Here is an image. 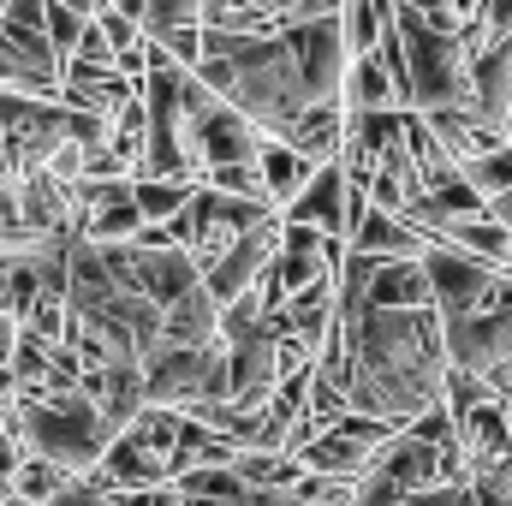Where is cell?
Segmentation results:
<instances>
[{
  "mask_svg": "<svg viewBox=\"0 0 512 506\" xmlns=\"http://www.w3.org/2000/svg\"><path fill=\"white\" fill-rule=\"evenodd\" d=\"M322 376H334L346 387L352 411H370L387 417L399 429H411L429 405L447 399V376H453V358H447V322L441 310H340V328L334 340L322 346Z\"/></svg>",
  "mask_w": 512,
  "mask_h": 506,
  "instance_id": "1",
  "label": "cell"
},
{
  "mask_svg": "<svg viewBox=\"0 0 512 506\" xmlns=\"http://www.w3.org/2000/svg\"><path fill=\"white\" fill-rule=\"evenodd\" d=\"M12 435L36 459H54L60 471L84 477L108 459L120 423L102 411L90 387H66V393H12Z\"/></svg>",
  "mask_w": 512,
  "mask_h": 506,
  "instance_id": "2",
  "label": "cell"
},
{
  "mask_svg": "<svg viewBox=\"0 0 512 506\" xmlns=\"http://www.w3.org/2000/svg\"><path fill=\"white\" fill-rule=\"evenodd\" d=\"M399 36H405V54H411V108H423V114H435V108L477 114V78H471L477 48H471V36L429 24L405 0H399Z\"/></svg>",
  "mask_w": 512,
  "mask_h": 506,
  "instance_id": "3",
  "label": "cell"
},
{
  "mask_svg": "<svg viewBox=\"0 0 512 506\" xmlns=\"http://www.w3.org/2000/svg\"><path fill=\"white\" fill-rule=\"evenodd\" d=\"M215 399H233V346L209 340V346H161L149 358V405H173V411H203Z\"/></svg>",
  "mask_w": 512,
  "mask_h": 506,
  "instance_id": "4",
  "label": "cell"
},
{
  "mask_svg": "<svg viewBox=\"0 0 512 506\" xmlns=\"http://www.w3.org/2000/svg\"><path fill=\"white\" fill-rule=\"evenodd\" d=\"M399 435V423H387V417H370V411H346L340 423H328L316 441H304L292 459L304 465V471H316V477H358L376 453H382L387 441Z\"/></svg>",
  "mask_w": 512,
  "mask_h": 506,
  "instance_id": "5",
  "label": "cell"
},
{
  "mask_svg": "<svg viewBox=\"0 0 512 506\" xmlns=\"http://www.w3.org/2000/svg\"><path fill=\"white\" fill-rule=\"evenodd\" d=\"M423 262H429V280H435V310H441V322H459V316L489 310L495 292H501V274H507V268L459 251V245H441V239L423 251Z\"/></svg>",
  "mask_w": 512,
  "mask_h": 506,
  "instance_id": "6",
  "label": "cell"
},
{
  "mask_svg": "<svg viewBox=\"0 0 512 506\" xmlns=\"http://www.w3.org/2000/svg\"><path fill=\"white\" fill-rule=\"evenodd\" d=\"M447 358L459 370L512 376V274H501V292H495L489 310L447 322Z\"/></svg>",
  "mask_w": 512,
  "mask_h": 506,
  "instance_id": "7",
  "label": "cell"
},
{
  "mask_svg": "<svg viewBox=\"0 0 512 506\" xmlns=\"http://www.w3.org/2000/svg\"><path fill=\"white\" fill-rule=\"evenodd\" d=\"M227 346H233V405H245V411L268 405V393L286 381V328H280V316L233 334Z\"/></svg>",
  "mask_w": 512,
  "mask_h": 506,
  "instance_id": "8",
  "label": "cell"
},
{
  "mask_svg": "<svg viewBox=\"0 0 512 506\" xmlns=\"http://www.w3.org/2000/svg\"><path fill=\"white\" fill-rule=\"evenodd\" d=\"M352 167L334 155V161H322L316 173H310V185L286 203V221H304V227H316V233H328V239H352Z\"/></svg>",
  "mask_w": 512,
  "mask_h": 506,
  "instance_id": "9",
  "label": "cell"
},
{
  "mask_svg": "<svg viewBox=\"0 0 512 506\" xmlns=\"http://www.w3.org/2000/svg\"><path fill=\"white\" fill-rule=\"evenodd\" d=\"M280 233H286V215H274V221H262V227H251L233 251L221 256L203 280H209V292H215V304L227 310L233 298H245V292H256V280L268 274V262L280 256Z\"/></svg>",
  "mask_w": 512,
  "mask_h": 506,
  "instance_id": "10",
  "label": "cell"
},
{
  "mask_svg": "<svg viewBox=\"0 0 512 506\" xmlns=\"http://www.w3.org/2000/svg\"><path fill=\"white\" fill-rule=\"evenodd\" d=\"M370 304L382 310H429L435 304V280L423 256H382L376 280H370Z\"/></svg>",
  "mask_w": 512,
  "mask_h": 506,
  "instance_id": "11",
  "label": "cell"
},
{
  "mask_svg": "<svg viewBox=\"0 0 512 506\" xmlns=\"http://www.w3.org/2000/svg\"><path fill=\"white\" fill-rule=\"evenodd\" d=\"M471 78H477V114H483L489 126L507 131V114H512V36H489V42L477 48Z\"/></svg>",
  "mask_w": 512,
  "mask_h": 506,
  "instance_id": "12",
  "label": "cell"
},
{
  "mask_svg": "<svg viewBox=\"0 0 512 506\" xmlns=\"http://www.w3.org/2000/svg\"><path fill=\"white\" fill-rule=\"evenodd\" d=\"M429 245H435V239H429L417 221L382 209L376 197H370V209H364V221H358V233H352V251H370V256H423Z\"/></svg>",
  "mask_w": 512,
  "mask_h": 506,
  "instance_id": "13",
  "label": "cell"
},
{
  "mask_svg": "<svg viewBox=\"0 0 512 506\" xmlns=\"http://www.w3.org/2000/svg\"><path fill=\"white\" fill-rule=\"evenodd\" d=\"M209 340H221V304H215V292H209V280H203V286H191L179 304H167L161 346H209Z\"/></svg>",
  "mask_w": 512,
  "mask_h": 506,
  "instance_id": "14",
  "label": "cell"
},
{
  "mask_svg": "<svg viewBox=\"0 0 512 506\" xmlns=\"http://www.w3.org/2000/svg\"><path fill=\"white\" fill-rule=\"evenodd\" d=\"M346 126H352L346 102H310V108L286 126V143L304 149L310 161H334V155L346 149Z\"/></svg>",
  "mask_w": 512,
  "mask_h": 506,
  "instance_id": "15",
  "label": "cell"
},
{
  "mask_svg": "<svg viewBox=\"0 0 512 506\" xmlns=\"http://www.w3.org/2000/svg\"><path fill=\"white\" fill-rule=\"evenodd\" d=\"M429 239H441V245H459V251L483 256V262H495V268H507V251H512V227H501L495 215H453V221H441Z\"/></svg>",
  "mask_w": 512,
  "mask_h": 506,
  "instance_id": "16",
  "label": "cell"
},
{
  "mask_svg": "<svg viewBox=\"0 0 512 506\" xmlns=\"http://www.w3.org/2000/svg\"><path fill=\"white\" fill-rule=\"evenodd\" d=\"M96 471H102V477H108L114 489H143V483H173V477H167V459H161V453H149V447H143L137 435H126V429L114 435V447H108V459H102Z\"/></svg>",
  "mask_w": 512,
  "mask_h": 506,
  "instance_id": "17",
  "label": "cell"
},
{
  "mask_svg": "<svg viewBox=\"0 0 512 506\" xmlns=\"http://www.w3.org/2000/svg\"><path fill=\"white\" fill-rule=\"evenodd\" d=\"M256 161H262V179H268V197L280 203V215H286V203H292V197H298V191L310 185V173L322 167V161H310L304 149H292L286 137H268Z\"/></svg>",
  "mask_w": 512,
  "mask_h": 506,
  "instance_id": "18",
  "label": "cell"
},
{
  "mask_svg": "<svg viewBox=\"0 0 512 506\" xmlns=\"http://www.w3.org/2000/svg\"><path fill=\"white\" fill-rule=\"evenodd\" d=\"M239 453H245L239 441H227V435H215L209 423L185 417V429H179V447H173L167 471H173V477H185V471H197V465H233Z\"/></svg>",
  "mask_w": 512,
  "mask_h": 506,
  "instance_id": "19",
  "label": "cell"
},
{
  "mask_svg": "<svg viewBox=\"0 0 512 506\" xmlns=\"http://www.w3.org/2000/svg\"><path fill=\"white\" fill-rule=\"evenodd\" d=\"M340 102H346V108H405V102H399V90H393V78H387L382 54H352Z\"/></svg>",
  "mask_w": 512,
  "mask_h": 506,
  "instance_id": "20",
  "label": "cell"
},
{
  "mask_svg": "<svg viewBox=\"0 0 512 506\" xmlns=\"http://www.w3.org/2000/svg\"><path fill=\"white\" fill-rule=\"evenodd\" d=\"M143 227H149V215L137 203V185H131L126 197H114V203H102V209L84 215V239H102V245H131Z\"/></svg>",
  "mask_w": 512,
  "mask_h": 506,
  "instance_id": "21",
  "label": "cell"
},
{
  "mask_svg": "<svg viewBox=\"0 0 512 506\" xmlns=\"http://www.w3.org/2000/svg\"><path fill=\"white\" fill-rule=\"evenodd\" d=\"M203 30H239V36H262V30H286V18L262 0H209L203 6Z\"/></svg>",
  "mask_w": 512,
  "mask_h": 506,
  "instance_id": "22",
  "label": "cell"
},
{
  "mask_svg": "<svg viewBox=\"0 0 512 506\" xmlns=\"http://www.w3.org/2000/svg\"><path fill=\"white\" fill-rule=\"evenodd\" d=\"M179 429H185V411H173V405H143L126 423V435H137V441H143L149 453H161V459H173ZM167 477H173V471H167Z\"/></svg>",
  "mask_w": 512,
  "mask_h": 506,
  "instance_id": "23",
  "label": "cell"
},
{
  "mask_svg": "<svg viewBox=\"0 0 512 506\" xmlns=\"http://www.w3.org/2000/svg\"><path fill=\"white\" fill-rule=\"evenodd\" d=\"M66 477H72V471H60L54 459H36V453H30V459L18 465V477H12V483H18V501L48 506L54 495H60V489H66Z\"/></svg>",
  "mask_w": 512,
  "mask_h": 506,
  "instance_id": "24",
  "label": "cell"
},
{
  "mask_svg": "<svg viewBox=\"0 0 512 506\" xmlns=\"http://www.w3.org/2000/svg\"><path fill=\"white\" fill-rule=\"evenodd\" d=\"M197 185H215V191H227V197H268L262 161H221V167H209ZM268 203H274V197H268Z\"/></svg>",
  "mask_w": 512,
  "mask_h": 506,
  "instance_id": "25",
  "label": "cell"
},
{
  "mask_svg": "<svg viewBox=\"0 0 512 506\" xmlns=\"http://www.w3.org/2000/svg\"><path fill=\"white\" fill-rule=\"evenodd\" d=\"M465 179H471L483 197H501V191H512V143L489 149V155H471V161H465Z\"/></svg>",
  "mask_w": 512,
  "mask_h": 506,
  "instance_id": "26",
  "label": "cell"
},
{
  "mask_svg": "<svg viewBox=\"0 0 512 506\" xmlns=\"http://www.w3.org/2000/svg\"><path fill=\"white\" fill-rule=\"evenodd\" d=\"M173 483H179V495H245L251 489L239 477V465H197V471H185Z\"/></svg>",
  "mask_w": 512,
  "mask_h": 506,
  "instance_id": "27",
  "label": "cell"
},
{
  "mask_svg": "<svg viewBox=\"0 0 512 506\" xmlns=\"http://www.w3.org/2000/svg\"><path fill=\"white\" fill-rule=\"evenodd\" d=\"M90 18H96V12H78V6H66V0H48V36H54V48L72 54V48L84 42Z\"/></svg>",
  "mask_w": 512,
  "mask_h": 506,
  "instance_id": "28",
  "label": "cell"
},
{
  "mask_svg": "<svg viewBox=\"0 0 512 506\" xmlns=\"http://www.w3.org/2000/svg\"><path fill=\"white\" fill-rule=\"evenodd\" d=\"M203 6L209 0H149V36H161V30H179V24H203Z\"/></svg>",
  "mask_w": 512,
  "mask_h": 506,
  "instance_id": "29",
  "label": "cell"
},
{
  "mask_svg": "<svg viewBox=\"0 0 512 506\" xmlns=\"http://www.w3.org/2000/svg\"><path fill=\"white\" fill-rule=\"evenodd\" d=\"M108 495H114V483L102 471H84V477H66V489L48 506H108Z\"/></svg>",
  "mask_w": 512,
  "mask_h": 506,
  "instance_id": "30",
  "label": "cell"
},
{
  "mask_svg": "<svg viewBox=\"0 0 512 506\" xmlns=\"http://www.w3.org/2000/svg\"><path fill=\"white\" fill-rule=\"evenodd\" d=\"M18 340H24V316L0 310V364H12V358H18Z\"/></svg>",
  "mask_w": 512,
  "mask_h": 506,
  "instance_id": "31",
  "label": "cell"
},
{
  "mask_svg": "<svg viewBox=\"0 0 512 506\" xmlns=\"http://www.w3.org/2000/svg\"><path fill=\"white\" fill-rule=\"evenodd\" d=\"M24 459H30V447L6 429V435H0V471H6V477H18V465H24Z\"/></svg>",
  "mask_w": 512,
  "mask_h": 506,
  "instance_id": "32",
  "label": "cell"
},
{
  "mask_svg": "<svg viewBox=\"0 0 512 506\" xmlns=\"http://www.w3.org/2000/svg\"><path fill=\"white\" fill-rule=\"evenodd\" d=\"M256 506H304L292 483H274V489H256Z\"/></svg>",
  "mask_w": 512,
  "mask_h": 506,
  "instance_id": "33",
  "label": "cell"
},
{
  "mask_svg": "<svg viewBox=\"0 0 512 506\" xmlns=\"http://www.w3.org/2000/svg\"><path fill=\"white\" fill-rule=\"evenodd\" d=\"M185 506H256V489H245V495H185Z\"/></svg>",
  "mask_w": 512,
  "mask_h": 506,
  "instance_id": "34",
  "label": "cell"
},
{
  "mask_svg": "<svg viewBox=\"0 0 512 506\" xmlns=\"http://www.w3.org/2000/svg\"><path fill=\"white\" fill-rule=\"evenodd\" d=\"M12 501H18V483H12V477L0 471V506H12Z\"/></svg>",
  "mask_w": 512,
  "mask_h": 506,
  "instance_id": "35",
  "label": "cell"
},
{
  "mask_svg": "<svg viewBox=\"0 0 512 506\" xmlns=\"http://www.w3.org/2000/svg\"><path fill=\"white\" fill-rule=\"evenodd\" d=\"M66 6H78V12H102V0H66Z\"/></svg>",
  "mask_w": 512,
  "mask_h": 506,
  "instance_id": "36",
  "label": "cell"
},
{
  "mask_svg": "<svg viewBox=\"0 0 512 506\" xmlns=\"http://www.w3.org/2000/svg\"><path fill=\"white\" fill-rule=\"evenodd\" d=\"M507 143H512V114H507Z\"/></svg>",
  "mask_w": 512,
  "mask_h": 506,
  "instance_id": "37",
  "label": "cell"
},
{
  "mask_svg": "<svg viewBox=\"0 0 512 506\" xmlns=\"http://www.w3.org/2000/svg\"><path fill=\"white\" fill-rule=\"evenodd\" d=\"M507 274H512V251H507Z\"/></svg>",
  "mask_w": 512,
  "mask_h": 506,
  "instance_id": "38",
  "label": "cell"
},
{
  "mask_svg": "<svg viewBox=\"0 0 512 506\" xmlns=\"http://www.w3.org/2000/svg\"><path fill=\"white\" fill-rule=\"evenodd\" d=\"M507 417H512V399H507Z\"/></svg>",
  "mask_w": 512,
  "mask_h": 506,
  "instance_id": "39",
  "label": "cell"
},
{
  "mask_svg": "<svg viewBox=\"0 0 512 506\" xmlns=\"http://www.w3.org/2000/svg\"><path fill=\"white\" fill-rule=\"evenodd\" d=\"M0 12H6V0H0Z\"/></svg>",
  "mask_w": 512,
  "mask_h": 506,
  "instance_id": "40",
  "label": "cell"
}]
</instances>
